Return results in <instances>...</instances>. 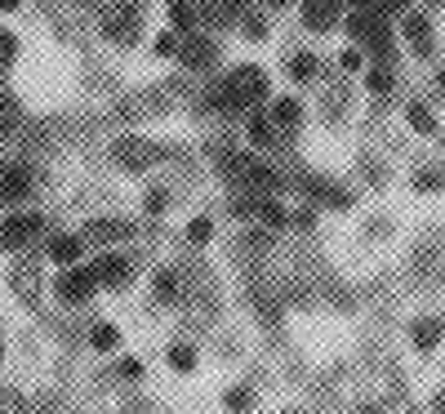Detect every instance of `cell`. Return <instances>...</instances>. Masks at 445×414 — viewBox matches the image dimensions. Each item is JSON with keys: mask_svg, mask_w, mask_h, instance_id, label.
<instances>
[{"mask_svg": "<svg viewBox=\"0 0 445 414\" xmlns=\"http://www.w3.org/2000/svg\"><path fill=\"white\" fill-rule=\"evenodd\" d=\"M263 99H268V71L254 67V63H245V67H236L223 85H214L210 107L236 112V107H249V103H263Z\"/></svg>", "mask_w": 445, "mask_h": 414, "instance_id": "obj_1", "label": "cell"}, {"mask_svg": "<svg viewBox=\"0 0 445 414\" xmlns=\"http://www.w3.org/2000/svg\"><path fill=\"white\" fill-rule=\"evenodd\" d=\"M41 227H45L41 214H14V218H5V223H0V245H5V250L27 245V241L41 232Z\"/></svg>", "mask_w": 445, "mask_h": 414, "instance_id": "obj_2", "label": "cell"}, {"mask_svg": "<svg viewBox=\"0 0 445 414\" xmlns=\"http://www.w3.org/2000/svg\"><path fill=\"white\" fill-rule=\"evenodd\" d=\"M31 192V169L27 165H18V161H9V165H0V201H22Z\"/></svg>", "mask_w": 445, "mask_h": 414, "instance_id": "obj_3", "label": "cell"}, {"mask_svg": "<svg viewBox=\"0 0 445 414\" xmlns=\"http://www.w3.org/2000/svg\"><path fill=\"white\" fill-rule=\"evenodd\" d=\"M94 285H99V276H94L89 267H71V272L58 276V294H63L67 303H85L94 294Z\"/></svg>", "mask_w": 445, "mask_h": 414, "instance_id": "obj_4", "label": "cell"}, {"mask_svg": "<svg viewBox=\"0 0 445 414\" xmlns=\"http://www.w3.org/2000/svg\"><path fill=\"white\" fill-rule=\"evenodd\" d=\"M112 156H116L120 165H129V169H143V165H152L161 152H156L152 143H143V138H125V143H116V148H112Z\"/></svg>", "mask_w": 445, "mask_h": 414, "instance_id": "obj_5", "label": "cell"}, {"mask_svg": "<svg viewBox=\"0 0 445 414\" xmlns=\"http://www.w3.org/2000/svg\"><path fill=\"white\" fill-rule=\"evenodd\" d=\"M129 259H120V254H103L99 263H94V276H99L103 285H120V281H129Z\"/></svg>", "mask_w": 445, "mask_h": 414, "instance_id": "obj_6", "label": "cell"}, {"mask_svg": "<svg viewBox=\"0 0 445 414\" xmlns=\"http://www.w3.org/2000/svg\"><path fill=\"white\" fill-rule=\"evenodd\" d=\"M405 41L414 45V54H418V58H428V54H432V27H428V18H423V14H405Z\"/></svg>", "mask_w": 445, "mask_h": 414, "instance_id": "obj_7", "label": "cell"}, {"mask_svg": "<svg viewBox=\"0 0 445 414\" xmlns=\"http://www.w3.org/2000/svg\"><path fill=\"white\" fill-rule=\"evenodd\" d=\"M103 31H107V41H116V45H129L138 36V9H129V14H116V18H107L103 22Z\"/></svg>", "mask_w": 445, "mask_h": 414, "instance_id": "obj_8", "label": "cell"}, {"mask_svg": "<svg viewBox=\"0 0 445 414\" xmlns=\"http://www.w3.org/2000/svg\"><path fill=\"white\" fill-rule=\"evenodd\" d=\"M441 334H445V321H441V316H428V321H414V325H410V338H414L418 352H432Z\"/></svg>", "mask_w": 445, "mask_h": 414, "instance_id": "obj_9", "label": "cell"}, {"mask_svg": "<svg viewBox=\"0 0 445 414\" xmlns=\"http://www.w3.org/2000/svg\"><path fill=\"white\" fill-rule=\"evenodd\" d=\"M85 232H89V241H125V236H134V223H125V218H99Z\"/></svg>", "mask_w": 445, "mask_h": 414, "instance_id": "obj_10", "label": "cell"}, {"mask_svg": "<svg viewBox=\"0 0 445 414\" xmlns=\"http://www.w3.org/2000/svg\"><path fill=\"white\" fill-rule=\"evenodd\" d=\"M214 54H219V50H214V41H205V36H191V41L183 45V63L187 67H210Z\"/></svg>", "mask_w": 445, "mask_h": 414, "instance_id": "obj_11", "label": "cell"}, {"mask_svg": "<svg viewBox=\"0 0 445 414\" xmlns=\"http://www.w3.org/2000/svg\"><path fill=\"white\" fill-rule=\"evenodd\" d=\"M414 263H418V281H437V276L445 272V250L423 245V250L414 254Z\"/></svg>", "mask_w": 445, "mask_h": 414, "instance_id": "obj_12", "label": "cell"}, {"mask_svg": "<svg viewBox=\"0 0 445 414\" xmlns=\"http://www.w3.org/2000/svg\"><path fill=\"white\" fill-rule=\"evenodd\" d=\"M334 18H339V5H303V22L312 31H326Z\"/></svg>", "mask_w": 445, "mask_h": 414, "instance_id": "obj_13", "label": "cell"}, {"mask_svg": "<svg viewBox=\"0 0 445 414\" xmlns=\"http://www.w3.org/2000/svg\"><path fill=\"white\" fill-rule=\"evenodd\" d=\"M18 99H14V94H5V90H0V138H5V134H14L18 129Z\"/></svg>", "mask_w": 445, "mask_h": 414, "instance_id": "obj_14", "label": "cell"}, {"mask_svg": "<svg viewBox=\"0 0 445 414\" xmlns=\"http://www.w3.org/2000/svg\"><path fill=\"white\" fill-rule=\"evenodd\" d=\"M303 120V107H298L294 99H276L272 103V125H298Z\"/></svg>", "mask_w": 445, "mask_h": 414, "instance_id": "obj_15", "label": "cell"}, {"mask_svg": "<svg viewBox=\"0 0 445 414\" xmlns=\"http://www.w3.org/2000/svg\"><path fill=\"white\" fill-rule=\"evenodd\" d=\"M50 254H54V263H76L80 259V241L76 236H54Z\"/></svg>", "mask_w": 445, "mask_h": 414, "instance_id": "obj_16", "label": "cell"}, {"mask_svg": "<svg viewBox=\"0 0 445 414\" xmlns=\"http://www.w3.org/2000/svg\"><path fill=\"white\" fill-rule=\"evenodd\" d=\"M249 143H254V148H272V143H276L272 120H263V116H254V120H249Z\"/></svg>", "mask_w": 445, "mask_h": 414, "instance_id": "obj_17", "label": "cell"}, {"mask_svg": "<svg viewBox=\"0 0 445 414\" xmlns=\"http://www.w3.org/2000/svg\"><path fill=\"white\" fill-rule=\"evenodd\" d=\"M405 116H410V125H414L418 134H432V129H437V120H432V112H428L423 103H410V107H405Z\"/></svg>", "mask_w": 445, "mask_h": 414, "instance_id": "obj_18", "label": "cell"}, {"mask_svg": "<svg viewBox=\"0 0 445 414\" xmlns=\"http://www.w3.org/2000/svg\"><path fill=\"white\" fill-rule=\"evenodd\" d=\"M227 410H236V414H245L249 406H254V392H249V387H227Z\"/></svg>", "mask_w": 445, "mask_h": 414, "instance_id": "obj_19", "label": "cell"}, {"mask_svg": "<svg viewBox=\"0 0 445 414\" xmlns=\"http://www.w3.org/2000/svg\"><path fill=\"white\" fill-rule=\"evenodd\" d=\"M290 76H294V80H312V76H316V58H312V54L290 58Z\"/></svg>", "mask_w": 445, "mask_h": 414, "instance_id": "obj_20", "label": "cell"}, {"mask_svg": "<svg viewBox=\"0 0 445 414\" xmlns=\"http://www.w3.org/2000/svg\"><path fill=\"white\" fill-rule=\"evenodd\" d=\"M365 85H370L374 94H388V90H392V71H388V67H370Z\"/></svg>", "mask_w": 445, "mask_h": 414, "instance_id": "obj_21", "label": "cell"}, {"mask_svg": "<svg viewBox=\"0 0 445 414\" xmlns=\"http://www.w3.org/2000/svg\"><path fill=\"white\" fill-rule=\"evenodd\" d=\"M89 338H94V348H116V325H94L89 330Z\"/></svg>", "mask_w": 445, "mask_h": 414, "instance_id": "obj_22", "label": "cell"}, {"mask_svg": "<svg viewBox=\"0 0 445 414\" xmlns=\"http://www.w3.org/2000/svg\"><path fill=\"white\" fill-rule=\"evenodd\" d=\"M14 54H18V36L14 31H0V67L14 63Z\"/></svg>", "mask_w": 445, "mask_h": 414, "instance_id": "obj_23", "label": "cell"}, {"mask_svg": "<svg viewBox=\"0 0 445 414\" xmlns=\"http://www.w3.org/2000/svg\"><path fill=\"white\" fill-rule=\"evenodd\" d=\"M156 299H174V290H178V281H174V272H156Z\"/></svg>", "mask_w": 445, "mask_h": 414, "instance_id": "obj_24", "label": "cell"}, {"mask_svg": "<svg viewBox=\"0 0 445 414\" xmlns=\"http://www.w3.org/2000/svg\"><path fill=\"white\" fill-rule=\"evenodd\" d=\"M170 365H174V370H196V352H191V348H174Z\"/></svg>", "mask_w": 445, "mask_h": 414, "instance_id": "obj_25", "label": "cell"}, {"mask_svg": "<svg viewBox=\"0 0 445 414\" xmlns=\"http://www.w3.org/2000/svg\"><path fill=\"white\" fill-rule=\"evenodd\" d=\"M170 18L178 22V27H196V9L191 5H170Z\"/></svg>", "mask_w": 445, "mask_h": 414, "instance_id": "obj_26", "label": "cell"}, {"mask_svg": "<svg viewBox=\"0 0 445 414\" xmlns=\"http://www.w3.org/2000/svg\"><path fill=\"white\" fill-rule=\"evenodd\" d=\"M258 218L263 223H285V210L276 201H258Z\"/></svg>", "mask_w": 445, "mask_h": 414, "instance_id": "obj_27", "label": "cell"}, {"mask_svg": "<svg viewBox=\"0 0 445 414\" xmlns=\"http://www.w3.org/2000/svg\"><path fill=\"white\" fill-rule=\"evenodd\" d=\"M165 205H170V192H165V187H152V192H147V214H161Z\"/></svg>", "mask_w": 445, "mask_h": 414, "instance_id": "obj_28", "label": "cell"}, {"mask_svg": "<svg viewBox=\"0 0 445 414\" xmlns=\"http://www.w3.org/2000/svg\"><path fill=\"white\" fill-rule=\"evenodd\" d=\"M210 232H214L210 218H191V227H187V236H191V241H210Z\"/></svg>", "mask_w": 445, "mask_h": 414, "instance_id": "obj_29", "label": "cell"}, {"mask_svg": "<svg viewBox=\"0 0 445 414\" xmlns=\"http://www.w3.org/2000/svg\"><path fill=\"white\" fill-rule=\"evenodd\" d=\"M414 183H418V187H445V174H432V169H428V174H418Z\"/></svg>", "mask_w": 445, "mask_h": 414, "instance_id": "obj_30", "label": "cell"}, {"mask_svg": "<svg viewBox=\"0 0 445 414\" xmlns=\"http://www.w3.org/2000/svg\"><path fill=\"white\" fill-rule=\"evenodd\" d=\"M245 36H249V41H263V36H268V27H263L258 18H249V22H245Z\"/></svg>", "mask_w": 445, "mask_h": 414, "instance_id": "obj_31", "label": "cell"}, {"mask_svg": "<svg viewBox=\"0 0 445 414\" xmlns=\"http://www.w3.org/2000/svg\"><path fill=\"white\" fill-rule=\"evenodd\" d=\"M170 50H174V36L161 31V36H156V54H170Z\"/></svg>", "mask_w": 445, "mask_h": 414, "instance_id": "obj_32", "label": "cell"}, {"mask_svg": "<svg viewBox=\"0 0 445 414\" xmlns=\"http://www.w3.org/2000/svg\"><path fill=\"white\" fill-rule=\"evenodd\" d=\"M120 374H125V379H138L143 365H138V361H120Z\"/></svg>", "mask_w": 445, "mask_h": 414, "instance_id": "obj_33", "label": "cell"}, {"mask_svg": "<svg viewBox=\"0 0 445 414\" xmlns=\"http://www.w3.org/2000/svg\"><path fill=\"white\" fill-rule=\"evenodd\" d=\"M437 85H441V94H445V67H441V71H437Z\"/></svg>", "mask_w": 445, "mask_h": 414, "instance_id": "obj_34", "label": "cell"}, {"mask_svg": "<svg viewBox=\"0 0 445 414\" xmlns=\"http://www.w3.org/2000/svg\"><path fill=\"white\" fill-rule=\"evenodd\" d=\"M437 414H445V392H441V397H437Z\"/></svg>", "mask_w": 445, "mask_h": 414, "instance_id": "obj_35", "label": "cell"}, {"mask_svg": "<svg viewBox=\"0 0 445 414\" xmlns=\"http://www.w3.org/2000/svg\"><path fill=\"white\" fill-rule=\"evenodd\" d=\"M0 357H5V352H0Z\"/></svg>", "mask_w": 445, "mask_h": 414, "instance_id": "obj_36", "label": "cell"}]
</instances>
